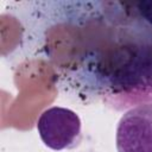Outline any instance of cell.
Masks as SVG:
<instances>
[{"mask_svg":"<svg viewBox=\"0 0 152 152\" xmlns=\"http://www.w3.org/2000/svg\"><path fill=\"white\" fill-rule=\"evenodd\" d=\"M118 152H152V102L128 109L115 134Z\"/></svg>","mask_w":152,"mask_h":152,"instance_id":"cell-3","label":"cell"},{"mask_svg":"<svg viewBox=\"0 0 152 152\" xmlns=\"http://www.w3.org/2000/svg\"><path fill=\"white\" fill-rule=\"evenodd\" d=\"M133 4L140 17L152 26V1H135Z\"/></svg>","mask_w":152,"mask_h":152,"instance_id":"cell-4","label":"cell"},{"mask_svg":"<svg viewBox=\"0 0 152 152\" xmlns=\"http://www.w3.org/2000/svg\"><path fill=\"white\" fill-rule=\"evenodd\" d=\"M81 119L74 110L57 106L45 109L37 120L42 141L55 151L75 147L81 140Z\"/></svg>","mask_w":152,"mask_h":152,"instance_id":"cell-2","label":"cell"},{"mask_svg":"<svg viewBox=\"0 0 152 152\" xmlns=\"http://www.w3.org/2000/svg\"><path fill=\"white\" fill-rule=\"evenodd\" d=\"M19 6L25 10L28 42L51 65L62 91L118 112L152 102V26L133 2Z\"/></svg>","mask_w":152,"mask_h":152,"instance_id":"cell-1","label":"cell"}]
</instances>
